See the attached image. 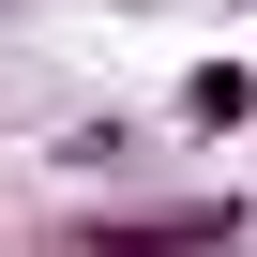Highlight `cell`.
Returning a JSON list of instances; mask_svg holds the SVG:
<instances>
[{
  "label": "cell",
  "mask_w": 257,
  "mask_h": 257,
  "mask_svg": "<svg viewBox=\"0 0 257 257\" xmlns=\"http://www.w3.org/2000/svg\"><path fill=\"white\" fill-rule=\"evenodd\" d=\"M257 212L242 197H167V212H91V257H242Z\"/></svg>",
  "instance_id": "1"
},
{
  "label": "cell",
  "mask_w": 257,
  "mask_h": 257,
  "mask_svg": "<svg viewBox=\"0 0 257 257\" xmlns=\"http://www.w3.org/2000/svg\"><path fill=\"white\" fill-rule=\"evenodd\" d=\"M182 121H197V137H242V121H257V76L242 61H197L182 76Z\"/></svg>",
  "instance_id": "2"
}]
</instances>
